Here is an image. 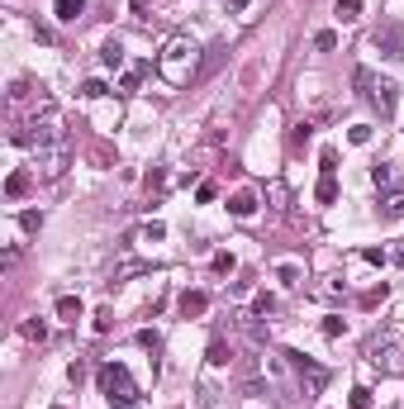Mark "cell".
<instances>
[{"mask_svg":"<svg viewBox=\"0 0 404 409\" xmlns=\"http://www.w3.org/2000/svg\"><path fill=\"white\" fill-rule=\"evenodd\" d=\"M380 219H404V191H385L380 195Z\"/></svg>","mask_w":404,"mask_h":409,"instance_id":"14","label":"cell"},{"mask_svg":"<svg viewBox=\"0 0 404 409\" xmlns=\"http://www.w3.org/2000/svg\"><path fill=\"white\" fill-rule=\"evenodd\" d=\"M352 143H357V148H366V143H371V124H352Z\"/></svg>","mask_w":404,"mask_h":409,"instance_id":"25","label":"cell"},{"mask_svg":"<svg viewBox=\"0 0 404 409\" xmlns=\"http://www.w3.org/2000/svg\"><path fill=\"white\" fill-rule=\"evenodd\" d=\"M371 181H376L380 195L385 191H404V167L400 162H380V167H371Z\"/></svg>","mask_w":404,"mask_h":409,"instance_id":"8","label":"cell"},{"mask_svg":"<svg viewBox=\"0 0 404 409\" xmlns=\"http://www.w3.org/2000/svg\"><path fill=\"white\" fill-rule=\"evenodd\" d=\"M357 91H362V100L376 109L380 119H395V105H400V86L390 82V77H376L371 67H357Z\"/></svg>","mask_w":404,"mask_h":409,"instance_id":"3","label":"cell"},{"mask_svg":"<svg viewBox=\"0 0 404 409\" xmlns=\"http://www.w3.org/2000/svg\"><path fill=\"white\" fill-rule=\"evenodd\" d=\"M228 362H233V348H228L224 338H215V343H210V366H228Z\"/></svg>","mask_w":404,"mask_h":409,"instance_id":"19","label":"cell"},{"mask_svg":"<svg viewBox=\"0 0 404 409\" xmlns=\"http://www.w3.org/2000/svg\"><path fill=\"white\" fill-rule=\"evenodd\" d=\"M176 304H181V314H186V319H200V314L210 309V295H205V291H186Z\"/></svg>","mask_w":404,"mask_h":409,"instance_id":"10","label":"cell"},{"mask_svg":"<svg viewBox=\"0 0 404 409\" xmlns=\"http://www.w3.org/2000/svg\"><path fill=\"white\" fill-rule=\"evenodd\" d=\"M162 238H166V224H157V219L138 229V243H162Z\"/></svg>","mask_w":404,"mask_h":409,"instance_id":"21","label":"cell"},{"mask_svg":"<svg viewBox=\"0 0 404 409\" xmlns=\"http://www.w3.org/2000/svg\"><path fill=\"white\" fill-rule=\"evenodd\" d=\"M138 272H143V262H119V272L114 276H138Z\"/></svg>","mask_w":404,"mask_h":409,"instance_id":"33","label":"cell"},{"mask_svg":"<svg viewBox=\"0 0 404 409\" xmlns=\"http://www.w3.org/2000/svg\"><path fill=\"white\" fill-rule=\"evenodd\" d=\"M143 72H148V62H138L134 72H124V82H119V91H124V95H134V91H138V82H143Z\"/></svg>","mask_w":404,"mask_h":409,"instance_id":"22","label":"cell"},{"mask_svg":"<svg viewBox=\"0 0 404 409\" xmlns=\"http://www.w3.org/2000/svg\"><path fill=\"white\" fill-rule=\"evenodd\" d=\"M215 272H219V276L233 272V257H228V252H219V257H215Z\"/></svg>","mask_w":404,"mask_h":409,"instance_id":"30","label":"cell"},{"mask_svg":"<svg viewBox=\"0 0 404 409\" xmlns=\"http://www.w3.org/2000/svg\"><path fill=\"white\" fill-rule=\"evenodd\" d=\"M323 333H328V338H338V333H348V319H338V314H333V319H323Z\"/></svg>","mask_w":404,"mask_h":409,"instance_id":"28","label":"cell"},{"mask_svg":"<svg viewBox=\"0 0 404 409\" xmlns=\"http://www.w3.org/2000/svg\"><path fill=\"white\" fill-rule=\"evenodd\" d=\"M247 5H252V0H228V10H233V15H242Z\"/></svg>","mask_w":404,"mask_h":409,"instance_id":"35","label":"cell"},{"mask_svg":"<svg viewBox=\"0 0 404 409\" xmlns=\"http://www.w3.org/2000/svg\"><path fill=\"white\" fill-rule=\"evenodd\" d=\"M29 100H38V105H43V95H33V86H29V82H15V86H10V105H15V109L29 105Z\"/></svg>","mask_w":404,"mask_h":409,"instance_id":"16","label":"cell"},{"mask_svg":"<svg viewBox=\"0 0 404 409\" xmlns=\"http://www.w3.org/2000/svg\"><path fill=\"white\" fill-rule=\"evenodd\" d=\"M148 191H166V171H153L148 176Z\"/></svg>","mask_w":404,"mask_h":409,"instance_id":"31","label":"cell"},{"mask_svg":"<svg viewBox=\"0 0 404 409\" xmlns=\"http://www.w3.org/2000/svg\"><path fill=\"white\" fill-rule=\"evenodd\" d=\"M276 276H281V286H300V281H304V272H300L295 262H281V272Z\"/></svg>","mask_w":404,"mask_h":409,"instance_id":"23","label":"cell"},{"mask_svg":"<svg viewBox=\"0 0 404 409\" xmlns=\"http://www.w3.org/2000/svg\"><path fill=\"white\" fill-rule=\"evenodd\" d=\"M33 176H38V171H10V181H5V195H10V200H20V195H29V186H33Z\"/></svg>","mask_w":404,"mask_h":409,"instance_id":"12","label":"cell"},{"mask_svg":"<svg viewBox=\"0 0 404 409\" xmlns=\"http://www.w3.org/2000/svg\"><path fill=\"white\" fill-rule=\"evenodd\" d=\"M53 15L62 24H77L81 15H86V0H53Z\"/></svg>","mask_w":404,"mask_h":409,"instance_id":"11","label":"cell"},{"mask_svg":"<svg viewBox=\"0 0 404 409\" xmlns=\"http://www.w3.org/2000/svg\"><path fill=\"white\" fill-rule=\"evenodd\" d=\"M109 324H114V314H109V309H100V314H95V333H105Z\"/></svg>","mask_w":404,"mask_h":409,"instance_id":"32","label":"cell"},{"mask_svg":"<svg viewBox=\"0 0 404 409\" xmlns=\"http://www.w3.org/2000/svg\"><path fill=\"white\" fill-rule=\"evenodd\" d=\"M333 15H338L343 24H352V20H362V0H338V5H333Z\"/></svg>","mask_w":404,"mask_h":409,"instance_id":"20","label":"cell"},{"mask_svg":"<svg viewBox=\"0 0 404 409\" xmlns=\"http://www.w3.org/2000/svg\"><path fill=\"white\" fill-rule=\"evenodd\" d=\"M81 314H86V309H81L77 295H62V300H57V319H62V324H77Z\"/></svg>","mask_w":404,"mask_h":409,"instance_id":"15","label":"cell"},{"mask_svg":"<svg viewBox=\"0 0 404 409\" xmlns=\"http://www.w3.org/2000/svg\"><path fill=\"white\" fill-rule=\"evenodd\" d=\"M228 215L252 219V215H257V191H233V195H228Z\"/></svg>","mask_w":404,"mask_h":409,"instance_id":"9","label":"cell"},{"mask_svg":"<svg viewBox=\"0 0 404 409\" xmlns=\"http://www.w3.org/2000/svg\"><path fill=\"white\" fill-rule=\"evenodd\" d=\"M67 167H72V138H57V143H38L33 148V171L43 181H57Z\"/></svg>","mask_w":404,"mask_h":409,"instance_id":"4","label":"cell"},{"mask_svg":"<svg viewBox=\"0 0 404 409\" xmlns=\"http://www.w3.org/2000/svg\"><path fill=\"white\" fill-rule=\"evenodd\" d=\"M100 67H109V72L124 67V43H119V38H105V48H100Z\"/></svg>","mask_w":404,"mask_h":409,"instance_id":"13","label":"cell"},{"mask_svg":"<svg viewBox=\"0 0 404 409\" xmlns=\"http://www.w3.org/2000/svg\"><path fill=\"white\" fill-rule=\"evenodd\" d=\"M138 343H143V348H148V353H162V338H157V333H148V328H143V333H138Z\"/></svg>","mask_w":404,"mask_h":409,"instance_id":"29","label":"cell"},{"mask_svg":"<svg viewBox=\"0 0 404 409\" xmlns=\"http://www.w3.org/2000/svg\"><path fill=\"white\" fill-rule=\"evenodd\" d=\"M319 205H333L338 200V153H323L319 157Z\"/></svg>","mask_w":404,"mask_h":409,"instance_id":"6","label":"cell"},{"mask_svg":"<svg viewBox=\"0 0 404 409\" xmlns=\"http://www.w3.org/2000/svg\"><path fill=\"white\" fill-rule=\"evenodd\" d=\"M366 362L380 371H404V338L400 333H376L366 343Z\"/></svg>","mask_w":404,"mask_h":409,"instance_id":"5","label":"cell"},{"mask_svg":"<svg viewBox=\"0 0 404 409\" xmlns=\"http://www.w3.org/2000/svg\"><path fill=\"white\" fill-rule=\"evenodd\" d=\"M333 43H338V33H333V29H319V33H314V48H323V53H328Z\"/></svg>","mask_w":404,"mask_h":409,"instance_id":"26","label":"cell"},{"mask_svg":"<svg viewBox=\"0 0 404 409\" xmlns=\"http://www.w3.org/2000/svg\"><path fill=\"white\" fill-rule=\"evenodd\" d=\"M81 95H86V100H100V95H109V86L100 82V77H91V82L81 86Z\"/></svg>","mask_w":404,"mask_h":409,"instance_id":"24","label":"cell"},{"mask_svg":"<svg viewBox=\"0 0 404 409\" xmlns=\"http://www.w3.org/2000/svg\"><path fill=\"white\" fill-rule=\"evenodd\" d=\"M281 357H286V362L300 371V381L309 385V390H323V385H328V371H323V366H314L309 357H300V353H281Z\"/></svg>","mask_w":404,"mask_h":409,"instance_id":"7","label":"cell"},{"mask_svg":"<svg viewBox=\"0 0 404 409\" xmlns=\"http://www.w3.org/2000/svg\"><path fill=\"white\" fill-rule=\"evenodd\" d=\"M352 409H371V390H366V385L352 390Z\"/></svg>","mask_w":404,"mask_h":409,"instance_id":"27","label":"cell"},{"mask_svg":"<svg viewBox=\"0 0 404 409\" xmlns=\"http://www.w3.org/2000/svg\"><path fill=\"white\" fill-rule=\"evenodd\" d=\"M20 333H24L29 343H48V324H43L38 314H33V319H24V324H20Z\"/></svg>","mask_w":404,"mask_h":409,"instance_id":"17","label":"cell"},{"mask_svg":"<svg viewBox=\"0 0 404 409\" xmlns=\"http://www.w3.org/2000/svg\"><path fill=\"white\" fill-rule=\"evenodd\" d=\"M276 309H281V300H276V295H271V291H262V295H257V300H252V314H257V319H271V314H276Z\"/></svg>","mask_w":404,"mask_h":409,"instance_id":"18","label":"cell"},{"mask_svg":"<svg viewBox=\"0 0 404 409\" xmlns=\"http://www.w3.org/2000/svg\"><path fill=\"white\" fill-rule=\"evenodd\" d=\"M195 72H200V48L190 43L186 33H171V38L162 43V53H157V77L166 86H190Z\"/></svg>","mask_w":404,"mask_h":409,"instance_id":"1","label":"cell"},{"mask_svg":"<svg viewBox=\"0 0 404 409\" xmlns=\"http://www.w3.org/2000/svg\"><path fill=\"white\" fill-rule=\"evenodd\" d=\"M95 385H100V395H105L114 409H134L138 405V381L129 376L124 362H105V366L95 371Z\"/></svg>","mask_w":404,"mask_h":409,"instance_id":"2","label":"cell"},{"mask_svg":"<svg viewBox=\"0 0 404 409\" xmlns=\"http://www.w3.org/2000/svg\"><path fill=\"white\" fill-rule=\"evenodd\" d=\"M129 10H134V20H148V0H134Z\"/></svg>","mask_w":404,"mask_h":409,"instance_id":"34","label":"cell"}]
</instances>
